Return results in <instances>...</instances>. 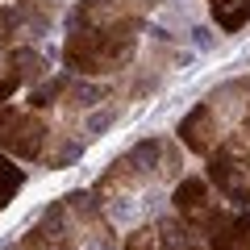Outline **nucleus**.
<instances>
[{
  "label": "nucleus",
  "instance_id": "8",
  "mask_svg": "<svg viewBox=\"0 0 250 250\" xmlns=\"http://www.w3.org/2000/svg\"><path fill=\"white\" fill-rule=\"evenodd\" d=\"M125 250H200V246H196V229L184 217H163V221L134 229L125 238Z\"/></svg>",
  "mask_w": 250,
  "mask_h": 250
},
{
  "label": "nucleus",
  "instance_id": "5",
  "mask_svg": "<svg viewBox=\"0 0 250 250\" xmlns=\"http://www.w3.org/2000/svg\"><path fill=\"white\" fill-rule=\"evenodd\" d=\"M205 175L233 208H250V134L242 129V125L208 154V171Z\"/></svg>",
  "mask_w": 250,
  "mask_h": 250
},
{
  "label": "nucleus",
  "instance_id": "9",
  "mask_svg": "<svg viewBox=\"0 0 250 250\" xmlns=\"http://www.w3.org/2000/svg\"><path fill=\"white\" fill-rule=\"evenodd\" d=\"M171 205H175V217H184V221L200 233L205 221L213 217V208H217V196H213L208 175H179L175 192H171Z\"/></svg>",
  "mask_w": 250,
  "mask_h": 250
},
{
  "label": "nucleus",
  "instance_id": "1",
  "mask_svg": "<svg viewBox=\"0 0 250 250\" xmlns=\"http://www.w3.org/2000/svg\"><path fill=\"white\" fill-rule=\"evenodd\" d=\"M108 246H113V229L96 213L92 192H67L17 242V250H108Z\"/></svg>",
  "mask_w": 250,
  "mask_h": 250
},
{
  "label": "nucleus",
  "instance_id": "3",
  "mask_svg": "<svg viewBox=\"0 0 250 250\" xmlns=\"http://www.w3.org/2000/svg\"><path fill=\"white\" fill-rule=\"evenodd\" d=\"M246 104H250V80H229V83H221L217 92H208V96L179 121V129H175L179 142H184V150L208 159V154H213L217 146L242 125Z\"/></svg>",
  "mask_w": 250,
  "mask_h": 250
},
{
  "label": "nucleus",
  "instance_id": "13",
  "mask_svg": "<svg viewBox=\"0 0 250 250\" xmlns=\"http://www.w3.org/2000/svg\"><path fill=\"white\" fill-rule=\"evenodd\" d=\"M21 188H25V171H21L17 163L9 159V154H0V208L9 205Z\"/></svg>",
  "mask_w": 250,
  "mask_h": 250
},
{
  "label": "nucleus",
  "instance_id": "14",
  "mask_svg": "<svg viewBox=\"0 0 250 250\" xmlns=\"http://www.w3.org/2000/svg\"><path fill=\"white\" fill-rule=\"evenodd\" d=\"M125 4H129V9H138V13H150L154 4H163V0H125Z\"/></svg>",
  "mask_w": 250,
  "mask_h": 250
},
{
  "label": "nucleus",
  "instance_id": "4",
  "mask_svg": "<svg viewBox=\"0 0 250 250\" xmlns=\"http://www.w3.org/2000/svg\"><path fill=\"white\" fill-rule=\"evenodd\" d=\"M179 150L171 142H163V138H142L138 146H129V150L121 154V159L108 163V171L96 179V188H92V200H113L121 196V192H129V188H142L150 184V179L159 175H179Z\"/></svg>",
  "mask_w": 250,
  "mask_h": 250
},
{
  "label": "nucleus",
  "instance_id": "2",
  "mask_svg": "<svg viewBox=\"0 0 250 250\" xmlns=\"http://www.w3.org/2000/svg\"><path fill=\"white\" fill-rule=\"evenodd\" d=\"M142 29H146V17H125V21H113V25H96V29H67L62 62L71 67V75H83V80L117 75L134 62Z\"/></svg>",
  "mask_w": 250,
  "mask_h": 250
},
{
  "label": "nucleus",
  "instance_id": "6",
  "mask_svg": "<svg viewBox=\"0 0 250 250\" xmlns=\"http://www.w3.org/2000/svg\"><path fill=\"white\" fill-rule=\"evenodd\" d=\"M54 17H59L54 0H17L9 9H0V54L17 50V46H34Z\"/></svg>",
  "mask_w": 250,
  "mask_h": 250
},
{
  "label": "nucleus",
  "instance_id": "12",
  "mask_svg": "<svg viewBox=\"0 0 250 250\" xmlns=\"http://www.w3.org/2000/svg\"><path fill=\"white\" fill-rule=\"evenodd\" d=\"M208 13L221 34H238L250 21V0H208Z\"/></svg>",
  "mask_w": 250,
  "mask_h": 250
},
{
  "label": "nucleus",
  "instance_id": "7",
  "mask_svg": "<svg viewBox=\"0 0 250 250\" xmlns=\"http://www.w3.org/2000/svg\"><path fill=\"white\" fill-rule=\"evenodd\" d=\"M46 138H50V125L42 121V113L34 108H9L4 125H0V146L9 159H42L46 154Z\"/></svg>",
  "mask_w": 250,
  "mask_h": 250
},
{
  "label": "nucleus",
  "instance_id": "10",
  "mask_svg": "<svg viewBox=\"0 0 250 250\" xmlns=\"http://www.w3.org/2000/svg\"><path fill=\"white\" fill-rule=\"evenodd\" d=\"M200 233H208V250H250V213L217 205Z\"/></svg>",
  "mask_w": 250,
  "mask_h": 250
},
{
  "label": "nucleus",
  "instance_id": "15",
  "mask_svg": "<svg viewBox=\"0 0 250 250\" xmlns=\"http://www.w3.org/2000/svg\"><path fill=\"white\" fill-rule=\"evenodd\" d=\"M242 129L250 134V104H246V113H242Z\"/></svg>",
  "mask_w": 250,
  "mask_h": 250
},
{
  "label": "nucleus",
  "instance_id": "11",
  "mask_svg": "<svg viewBox=\"0 0 250 250\" xmlns=\"http://www.w3.org/2000/svg\"><path fill=\"white\" fill-rule=\"evenodd\" d=\"M4 67L17 75V83H42L46 75H50V59L38 54L34 46H17V50H9V54H4Z\"/></svg>",
  "mask_w": 250,
  "mask_h": 250
}]
</instances>
